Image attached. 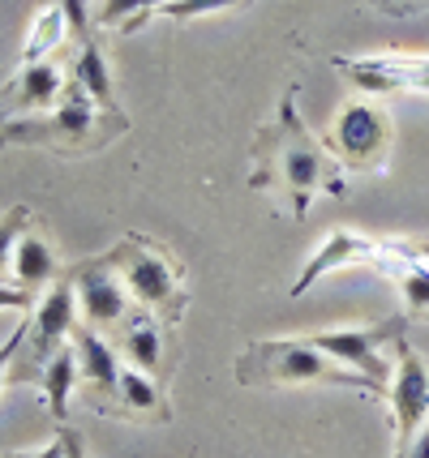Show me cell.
<instances>
[{
	"label": "cell",
	"mask_w": 429,
	"mask_h": 458,
	"mask_svg": "<svg viewBox=\"0 0 429 458\" xmlns=\"http://www.w3.org/2000/svg\"><path fill=\"white\" fill-rule=\"evenodd\" d=\"M103 261L116 270V279L124 283V292L138 300V304L155 309L164 321H181V313H184L181 275H176L172 258H167L155 240L129 232V236H121L103 253Z\"/></svg>",
	"instance_id": "3"
},
{
	"label": "cell",
	"mask_w": 429,
	"mask_h": 458,
	"mask_svg": "<svg viewBox=\"0 0 429 458\" xmlns=\"http://www.w3.org/2000/svg\"><path fill=\"white\" fill-rule=\"evenodd\" d=\"M73 352H78V373H82L86 390L95 399H116V381H121V360L95 330H73Z\"/></svg>",
	"instance_id": "12"
},
{
	"label": "cell",
	"mask_w": 429,
	"mask_h": 458,
	"mask_svg": "<svg viewBox=\"0 0 429 458\" xmlns=\"http://www.w3.org/2000/svg\"><path fill=\"white\" fill-rule=\"evenodd\" d=\"M99 116H116V112H99L90 95H86L82 86L73 81L69 90H64L61 107L52 112V116H35V120H9L4 129H0V141L9 146V141H43V146H103V133H95V120Z\"/></svg>",
	"instance_id": "4"
},
{
	"label": "cell",
	"mask_w": 429,
	"mask_h": 458,
	"mask_svg": "<svg viewBox=\"0 0 429 458\" xmlns=\"http://www.w3.org/2000/svg\"><path fill=\"white\" fill-rule=\"evenodd\" d=\"M232 4H241V0H172L164 4L159 13L172 21H189V18H202V13H219V9H232Z\"/></svg>",
	"instance_id": "23"
},
{
	"label": "cell",
	"mask_w": 429,
	"mask_h": 458,
	"mask_svg": "<svg viewBox=\"0 0 429 458\" xmlns=\"http://www.w3.org/2000/svg\"><path fill=\"white\" fill-rule=\"evenodd\" d=\"M78 377H82L78 373V352H69V347H61L43 369V394H47V407H52L56 424H69V394H73Z\"/></svg>",
	"instance_id": "17"
},
{
	"label": "cell",
	"mask_w": 429,
	"mask_h": 458,
	"mask_svg": "<svg viewBox=\"0 0 429 458\" xmlns=\"http://www.w3.org/2000/svg\"><path fill=\"white\" fill-rule=\"evenodd\" d=\"M116 407L124 416H155V420H167L164 403V390L155 386V377H146L138 369H121V381H116Z\"/></svg>",
	"instance_id": "16"
},
{
	"label": "cell",
	"mask_w": 429,
	"mask_h": 458,
	"mask_svg": "<svg viewBox=\"0 0 429 458\" xmlns=\"http://www.w3.org/2000/svg\"><path fill=\"white\" fill-rule=\"evenodd\" d=\"M121 352L146 377H150V373H164V326L155 318H146V313L129 318L121 330Z\"/></svg>",
	"instance_id": "13"
},
{
	"label": "cell",
	"mask_w": 429,
	"mask_h": 458,
	"mask_svg": "<svg viewBox=\"0 0 429 458\" xmlns=\"http://www.w3.org/2000/svg\"><path fill=\"white\" fill-rule=\"evenodd\" d=\"M416 258V244H395V240H365V236H352V232H335V236L305 261V270L296 275L292 283V296H305L313 283L330 275V270H339V266H373V270H382V275H399V266L404 261Z\"/></svg>",
	"instance_id": "5"
},
{
	"label": "cell",
	"mask_w": 429,
	"mask_h": 458,
	"mask_svg": "<svg viewBox=\"0 0 429 458\" xmlns=\"http://www.w3.org/2000/svg\"><path fill=\"white\" fill-rule=\"evenodd\" d=\"M236 381L241 386H287V381H309V386H344L361 394H387L382 386L352 373L344 364L322 356L309 339H258L236 360Z\"/></svg>",
	"instance_id": "2"
},
{
	"label": "cell",
	"mask_w": 429,
	"mask_h": 458,
	"mask_svg": "<svg viewBox=\"0 0 429 458\" xmlns=\"http://www.w3.org/2000/svg\"><path fill=\"white\" fill-rule=\"evenodd\" d=\"M64 90V73L52 60L39 64H21V73L13 78V103L18 107H52Z\"/></svg>",
	"instance_id": "15"
},
{
	"label": "cell",
	"mask_w": 429,
	"mask_h": 458,
	"mask_svg": "<svg viewBox=\"0 0 429 458\" xmlns=\"http://www.w3.org/2000/svg\"><path fill=\"white\" fill-rule=\"evenodd\" d=\"M172 0H103L95 26H121V30H138L150 13H159Z\"/></svg>",
	"instance_id": "20"
},
{
	"label": "cell",
	"mask_w": 429,
	"mask_h": 458,
	"mask_svg": "<svg viewBox=\"0 0 429 458\" xmlns=\"http://www.w3.org/2000/svg\"><path fill=\"white\" fill-rule=\"evenodd\" d=\"M78 330V300H73V279L69 283H52L47 296L39 300L35 318L26 326V364H21L13 377H35L39 369H47V360L64 347V339H73Z\"/></svg>",
	"instance_id": "9"
},
{
	"label": "cell",
	"mask_w": 429,
	"mask_h": 458,
	"mask_svg": "<svg viewBox=\"0 0 429 458\" xmlns=\"http://www.w3.org/2000/svg\"><path fill=\"white\" fill-rule=\"evenodd\" d=\"M61 4V13H64V21H69V30L78 35V39H90V21H86V0H56Z\"/></svg>",
	"instance_id": "24"
},
{
	"label": "cell",
	"mask_w": 429,
	"mask_h": 458,
	"mask_svg": "<svg viewBox=\"0 0 429 458\" xmlns=\"http://www.w3.org/2000/svg\"><path fill=\"white\" fill-rule=\"evenodd\" d=\"M56 437H61V450H64V458H86V445H82V437H78V433H73L69 424H61V433H56Z\"/></svg>",
	"instance_id": "26"
},
{
	"label": "cell",
	"mask_w": 429,
	"mask_h": 458,
	"mask_svg": "<svg viewBox=\"0 0 429 458\" xmlns=\"http://www.w3.org/2000/svg\"><path fill=\"white\" fill-rule=\"evenodd\" d=\"M404 339V318H390L382 326H356V330H327V335H309V343L330 356L335 364H344L352 373L369 377L373 386L387 390L390 381V369H387V356H382V343H395Z\"/></svg>",
	"instance_id": "7"
},
{
	"label": "cell",
	"mask_w": 429,
	"mask_h": 458,
	"mask_svg": "<svg viewBox=\"0 0 429 458\" xmlns=\"http://www.w3.org/2000/svg\"><path fill=\"white\" fill-rule=\"evenodd\" d=\"M61 275V261H56V249L47 244L43 236L26 232L13 249V279L30 292V287H43V283H56Z\"/></svg>",
	"instance_id": "14"
},
{
	"label": "cell",
	"mask_w": 429,
	"mask_h": 458,
	"mask_svg": "<svg viewBox=\"0 0 429 458\" xmlns=\"http://www.w3.org/2000/svg\"><path fill=\"white\" fill-rule=\"evenodd\" d=\"M73 300H78V313L95 326H112L129 313V292L103 258L73 270Z\"/></svg>",
	"instance_id": "11"
},
{
	"label": "cell",
	"mask_w": 429,
	"mask_h": 458,
	"mask_svg": "<svg viewBox=\"0 0 429 458\" xmlns=\"http://www.w3.org/2000/svg\"><path fill=\"white\" fill-rule=\"evenodd\" d=\"M73 81L90 95L95 107H103V112H121L116 99H112V73H107V60H103V52H99V43L95 39L82 43V52H78V69H73Z\"/></svg>",
	"instance_id": "18"
},
{
	"label": "cell",
	"mask_w": 429,
	"mask_h": 458,
	"mask_svg": "<svg viewBox=\"0 0 429 458\" xmlns=\"http://www.w3.org/2000/svg\"><path fill=\"white\" fill-rule=\"evenodd\" d=\"M390 120L387 112H378L373 103L365 99H352L339 107V116H335V129H330V155L335 163H344V167H356V172H378L390 155Z\"/></svg>",
	"instance_id": "6"
},
{
	"label": "cell",
	"mask_w": 429,
	"mask_h": 458,
	"mask_svg": "<svg viewBox=\"0 0 429 458\" xmlns=\"http://www.w3.org/2000/svg\"><path fill=\"white\" fill-rule=\"evenodd\" d=\"M26 458H64V450H61V437L52 441V445H43L39 454H26Z\"/></svg>",
	"instance_id": "28"
},
{
	"label": "cell",
	"mask_w": 429,
	"mask_h": 458,
	"mask_svg": "<svg viewBox=\"0 0 429 458\" xmlns=\"http://www.w3.org/2000/svg\"><path fill=\"white\" fill-rule=\"evenodd\" d=\"M253 176L249 184L258 193H270L279 201V210H287L292 219H305L309 201L318 193L339 198L344 193V176L339 163L327 150V141H318L305 129V120L296 112V90L279 99V112L266 124L258 141H253Z\"/></svg>",
	"instance_id": "1"
},
{
	"label": "cell",
	"mask_w": 429,
	"mask_h": 458,
	"mask_svg": "<svg viewBox=\"0 0 429 458\" xmlns=\"http://www.w3.org/2000/svg\"><path fill=\"white\" fill-rule=\"evenodd\" d=\"M26 227H30V210H26V206L0 215V270L13 261V249H18V240L26 236Z\"/></svg>",
	"instance_id": "22"
},
{
	"label": "cell",
	"mask_w": 429,
	"mask_h": 458,
	"mask_svg": "<svg viewBox=\"0 0 429 458\" xmlns=\"http://www.w3.org/2000/svg\"><path fill=\"white\" fill-rule=\"evenodd\" d=\"M0 458H26V454H0Z\"/></svg>",
	"instance_id": "30"
},
{
	"label": "cell",
	"mask_w": 429,
	"mask_h": 458,
	"mask_svg": "<svg viewBox=\"0 0 429 458\" xmlns=\"http://www.w3.org/2000/svg\"><path fill=\"white\" fill-rule=\"evenodd\" d=\"M390 428H395V450L408 445L429 420V364L412 352L408 339H395V373L387 381Z\"/></svg>",
	"instance_id": "8"
},
{
	"label": "cell",
	"mask_w": 429,
	"mask_h": 458,
	"mask_svg": "<svg viewBox=\"0 0 429 458\" xmlns=\"http://www.w3.org/2000/svg\"><path fill=\"white\" fill-rule=\"evenodd\" d=\"M9 124V107H4V99H0V129Z\"/></svg>",
	"instance_id": "29"
},
{
	"label": "cell",
	"mask_w": 429,
	"mask_h": 458,
	"mask_svg": "<svg viewBox=\"0 0 429 458\" xmlns=\"http://www.w3.org/2000/svg\"><path fill=\"white\" fill-rule=\"evenodd\" d=\"M395 458H429V420H425V428H421L408 445H399V450H395Z\"/></svg>",
	"instance_id": "25"
},
{
	"label": "cell",
	"mask_w": 429,
	"mask_h": 458,
	"mask_svg": "<svg viewBox=\"0 0 429 458\" xmlns=\"http://www.w3.org/2000/svg\"><path fill=\"white\" fill-rule=\"evenodd\" d=\"M64 35H69V21H64L61 4H56V0H47L39 13H35V26H30V35H26V47H21V64H39V60H47V52L64 43Z\"/></svg>",
	"instance_id": "19"
},
{
	"label": "cell",
	"mask_w": 429,
	"mask_h": 458,
	"mask_svg": "<svg viewBox=\"0 0 429 458\" xmlns=\"http://www.w3.org/2000/svg\"><path fill=\"white\" fill-rule=\"evenodd\" d=\"M21 343H26V326H18V330L4 339V347H0V381H4V364H9V356L21 352Z\"/></svg>",
	"instance_id": "27"
},
{
	"label": "cell",
	"mask_w": 429,
	"mask_h": 458,
	"mask_svg": "<svg viewBox=\"0 0 429 458\" xmlns=\"http://www.w3.org/2000/svg\"><path fill=\"white\" fill-rule=\"evenodd\" d=\"M330 64L339 73H347L369 95H395V90H421V95H429V56H416V52L335 56Z\"/></svg>",
	"instance_id": "10"
},
{
	"label": "cell",
	"mask_w": 429,
	"mask_h": 458,
	"mask_svg": "<svg viewBox=\"0 0 429 458\" xmlns=\"http://www.w3.org/2000/svg\"><path fill=\"white\" fill-rule=\"evenodd\" d=\"M399 287H404V300H408V313H429V266L425 261H404L399 266Z\"/></svg>",
	"instance_id": "21"
}]
</instances>
